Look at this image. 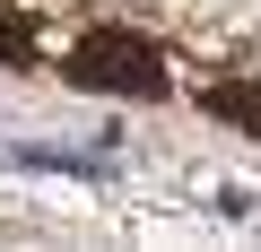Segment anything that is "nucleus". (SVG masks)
Here are the masks:
<instances>
[{
    "instance_id": "obj_1",
    "label": "nucleus",
    "mask_w": 261,
    "mask_h": 252,
    "mask_svg": "<svg viewBox=\"0 0 261 252\" xmlns=\"http://www.w3.org/2000/svg\"><path fill=\"white\" fill-rule=\"evenodd\" d=\"M70 78H79V87H105V96H140V104L166 96V61H157V44H148V35H122V26L79 35Z\"/></svg>"
},
{
    "instance_id": "obj_2",
    "label": "nucleus",
    "mask_w": 261,
    "mask_h": 252,
    "mask_svg": "<svg viewBox=\"0 0 261 252\" xmlns=\"http://www.w3.org/2000/svg\"><path fill=\"white\" fill-rule=\"evenodd\" d=\"M209 113H226V122H244V131H261V96H252V87H209Z\"/></svg>"
},
{
    "instance_id": "obj_3",
    "label": "nucleus",
    "mask_w": 261,
    "mask_h": 252,
    "mask_svg": "<svg viewBox=\"0 0 261 252\" xmlns=\"http://www.w3.org/2000/svg\"><path fill=\"white\" fill-rule=\"evenodd\" d=\"M27 52H35V44H27V35L9 26V18H0V61H27Z\"/></svg>"
}]
</instances>
